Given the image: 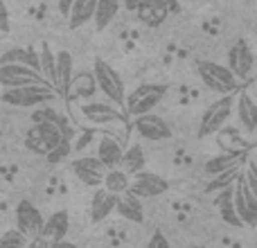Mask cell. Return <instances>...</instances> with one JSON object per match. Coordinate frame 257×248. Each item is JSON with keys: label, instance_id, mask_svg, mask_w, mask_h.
<instances>
[{"label": "cell", "instance_id": "obj_27", "mask_svg": "<svg viewBox=\"0 0 257 248\" xmlns=\"http://www.w3.org/2000/svg\"><path fill=\"white\" fill-rule=\"evenodd\" d=\"M145 165H147V156H145V149H142L140 145H131V147H126V149L122 151L120 167H122V172L128 174V176L142 172Z\"/></svg>", "mask_w": 257, "mask_h": 248}, {"label": "cell", "instance_id": "obj_8", "mask_svg": "<svg viewBox=\"0 0 257 248\" xmlns=\"http://www.w3.org/2000/svg\"><path fill=\"white\" fill-rule=\"evenodd\" d=\"M228 70L235 75L237 81H244L255 70V54L246 39H237L228 50Z\"/></svg>", "mask_w": 257, "mask_h": 248}, {"label": "cell", "instance_id": "obj_26", "mask_svg": "<svg viewBox=\"0 0 257 248\" xmlns=\"http://www.w3.org/2000/svg\"><path fill=\"white\" fill-rule=\"evenodd\" d=\"M39 52V72L45 81L50 84V88L54 90V63H57V52L52 50V45L48 41H41Z\"/></svg>", "mask_w": 257, "mask_h": 248}, {"label": "cell", "instance_id": "obj_13", "mask_svg": "<svg viewBox=\"0 0 257 248\" xmlns=\"http://www.w3.org/2000/svg\"><path fill=\"white\" fill-rule=\"evenodd\" d=\"M72 77H75V59H72V54L68 50H59L57 63H54V93L59 97L68 99Z\"/></svg>", "mask_w": 257, "mask_h": 248}, {"label": "cell", "instance_id": "obj_15", "mask_svg": "<svg viewBox=\"0 0 257 248\" xmlns=\"http://www.w3.org/2000/svg\"><path fill=\"white\" fill-rule=\"evenodd\" d=\"M81 115L90 124H126V115L106 102H88L81 106Z\"/></svg>", "mask_w": 257, "mask_h": 248}, {"label": "cell", "instance_id": "obj_20", "mask_svg": "<svg viewBox=\"0 0 257 248\" xmlns=\"http://www.w3.org/2000/svg\"><path fill=\"white\" fill-rule=\"evenodd\" d=\"M115 214H120L122 219L126 221H133V223H142L145 221V210H142V199L133 196L131 192H124V194L117 196L115 201Z\"/></svg>", "mask_w": 257, "mask_h": 248}, {"label": "cell", "instance_id": "obj_41", "mask_svg": "<svg viewBox=\"0 0 257 248\" xmlns=\"http://www.w3.org/2000/svg\"><path fill=\"white\" fill-rule=\"evenodd\" d=\"M185 248H203V246H196V244H194V246H185Z\"/></svg>", "mask_w": 257, "mask_h": 248}, {"label": "cell", "instance_id": "obj_28", "mask_svg": "<svg viewBox=\"0 0 257 248\" xmlns=\"http://www.w3.org/2000/svg\"><path fill=\"white\" fill-rule=\"evenodd\" d=\"M32 122H34V124H36V122H39V124H54V127L61 129L63 138H68V140L72 138V129L68 127L70 122H68L59 111H54V108H50V106H45V108H36V111L32 113Z\"/></svg>", "mask_w": 257, "mask_h": 248}, {"label": "cell", "instance_id": "obj_1", "mask_svg": "<svg viewBox=\"0 0 257 248\" xmlns=\"http://www.w3.org/2000/svg\"><path fill=\"white\" fill-rule=\"evenodd\" d=\"M235 97H237V90H235V93L221 95L219 99H214V102L203 111V117H201V124H199L196 136H199V138H208V136H214V133L221 131V129L228 124V120L232 117Z\"/></svg>", "mask_w": 257, "mask_h": 248}, {"label": "cell", "instance_id": "obj_25", "mask_svg": "<svg viewBox=\"0 0 257 248\" xmlns=\"http://www.w3.org/2000/svg\"><path fill=\"white\" fill-rule=\"evenodd\" d=\"M246 158L244 151H232V154H221V156H214V158H210L208 163L203 165V172L208 174V176H217V174L226 172V169L230 167H237V165H241V160Z\"/></svg>", "mask_w": 257, "mask_h": 248}, {"label": "cell", "instance_id": "obj_19", "mask_svg": "<svg viewBox=\"0 0 257 248\" xmlns=\"http://www.w3.org/2000/svg\"><path fill=\"white\" fill-rule=\"evenodd\" d=\"M68 228H70V217H68L66 210H59V212H52L48 219H43V228H41V237L54 241L66 239Z\"/></svg>", "mask_w": 257, "mask_h": 248}, {"label": "cell", "instance_id": "obj_40", "mask_svg": "<svg viewBox=\"0 0 257 248\" xmlns=\"http://www.w3.org/2000/svg\"><path fill=\"white\" fill-rule=\"evenodd\" d=\"M138 3H140V0H124V5H126V9H133V12H136V7H138Z\"/></svg>", "mask_w": 257, "mask_h": 248}, {"label": "cell", "instance_id": "obj_42", "mask_svg": "<svg viewBox=\"0 0 257 248\" xmlns=\"http://www.w3.org/2000/svg\"><path fill=\"white\" fill-rule=\"evenodd\" d=\"M0 138H3V131H0Z\"/></svg>", "mask_w": 257, "mask_h": 248}, {"label": "cell", "instance_id": "obj_6", "mask_svg": "<svg viewBox=\"0 0 257 248\" xmlns=\"http://www.w3.org/2000/svg\"><path fill=\"white\" fill-rule=\"evenodd\" d=\"M232 205H235V214L239 217V221L244 226L248 228L257 226V194L248 190L241 174L232 183Z\"/></svg>", "mask_w": 257, "mask_h": 248}, {"label": "cell", "instance_id": "obj_36", "mask_svg": "<svg viewBox=\"0 0 257 248\" xmlns=\"http://www.w3.org/2000/svg\"><path fill=\"white\" fill-rule=\"evenodd\" d=\"M0 32H5V34L9 32V9L5 0H0Z\"/></svg>", "mask_w": 257, "mask_h": 248}, {"label": "cell", "instance_id": "obj_33", "mask_svg": "<svg viewBox=\"0 0 257 248\" xmlns=\"http://www.w3.org/2000/svg\"><path fill=\"white\" fill-rule=\"evenodd\" d=\"M70 154H72L70 140H61L57 147H52V149L45 154V160H48L50 165H57V163H61V160H66Z\"/></svg>", "mask_w": 257, "mask_h": 248}, {"label": "cell", "instance_id": "obj_14", "mask_svg": "<svg viewBox=\"0 0 257 248\" xmlns=\"http://www.w3.org/2000/svg\"><path fill=\"white\" fill-rule=\"evenodd\" d=\"M72 172L79 178L84 185L88 187H102L104 174H106V167L99 163L95 156H81V158L72 160Z\"/></svg>", "mask_w": 257, "mask_h": 248}, {"label": "cell", "instance_id": "obj_18", "mask_svg": "<svg viewBox=\"0 0 257 248\" xmlns=\"http://www.w3.org/2000/svg\"><path fill=\"white\" fill-rule=\"evenodd\" d=\"M115 201L117 196L106 192L104 187H95L93 201H90V221L93 223H102L104 219H108L115 210Z\"/></svg>", "mask_w": 257, "mask_h": 248}, {"label": "cell", "instance_id": "obj_11", "mask_svg": "<svg viewBox=\"0 0 257 248\" xmlns=\"http://www.w3.org/2000/svg\"><path fill=\"white\" fill-rule=\"evenodd\" d=\"M16 230L23 232V235L30 239V237H36L41 235V228H43V214H41V210L36 208L32 201L23 199L16 203Z\"/></svg>", "mask_w": 257, "mask_h": 248}, {"label": "cell", "instance_id": "obj_31", "mask_svg": "<svg viewBox=\"0 0 257 248\" xmlns=\"http://www.w3.org/2000/svg\"><path fill=\"white\" fill-rule=\"evenodd\" d=\"M241 174V167L237 165V167H230V169H226V172H221V174H217V176L212 178V181L208 183V187H205V192H219V190H223V187H228V185H232L235 183V178Z\"/></svg>", "mask_w": 257, "mask_h": 248}, {"label": "cell", "instance_id": "obj_30", "mask_svg": "<svg viewBox=\"0 0 257 248\" xmlns=\"http://www.w3.org/2000/svg\"><path fill=\"white\" fill-rule=\"evenodd\" d=\"M128 183H131L128 174L122 172L120 167H115V169H106V174H104V181H102V187L106 192H111V194L120 196V194H124V192L128 190Z\"/></svg>", "mask_w": 257, "mask_h": 248}, {"label": "cell", "instance_id": "obj_23", "mask_svg": "<svg viewBox=\"0 0 257 248\" xmlns=\"http://www.w3.org/2000/svg\"><path fill=\"white\" fill-rule=\"evenodd\" d=\"M214 205H217V210H219V214H221V219L228 223V226H232V228H241L244 223L239 221V217L235 214V205H232V185H228V187H223V190H219V192H214Z\"/></svg>", "mask_w": 257, "mask_h": 248}, {"label": "cell", "instance_id": "obj_10", "mask_svg": "<svg viewBox=\"0 0 257 248\" xmlns=\"http://www.w3.org/2000/svg\"><path fill=\"white\" fill-rule=\"evenodd\" d=\"M167 190H169V183L163 176L142 169V172L133 174V181L128 183L126 192H131L138 199H156V196H163Z\"/></svg>", "mask_w": 257, "mask_h": 248}, {"label": "cell", "instance_id": "obj_4", "mask_svg": "<svg viewBox=\"0 0 257 248\" xmlns=\"http://www.w3.org/2000/svg\"><path fill=\"white\" fill-rule=\"evenodd\" d=\"M93 77L95 86L113 102V106H122L124 104V81H122L120 72L113 70V66L104 59H95L93 63Z\"/></svg>", "mask_w": 257, "mask_h": 248}, {"label": "cell", "instance_id": "obj_39", "mask_svg": "<svg viewBox=\"0 0 257 248\" xmlns=\"http://www.w3.org/2000/svg\"><path fill=\"white\" fill-rule=\"evenodd\" d=\"M52 248H79L77 244H72V241H66V239H61V241H54Z\"/></svg>", "mask_w": 257, "mask_h": 248}, {"label": "cell", "instance_id": "obj_17", "mask_svg": "<svg viewBox=\"0 0 257 248\" xmlns=\"http://www.w3.org/2000/svg\"><path fill=\"white\" fill-rule=\"evenodd\" d=\"M136 14L140 18V23H145L149 27H158L167 18L169 3L167 0H140L136 7Z\"/></svg>", "mask_w": 257, "mask_h": 248}, {"label": "cell", "instance_id": "obj_21", "mask_svg": "<svg viewBox=\"0 0 257 248\" xmlns=\"http://www.w3.org/2000/svg\"><path fill=\"white\" fill-rule=\"evenodd\" d=\"M122 151L124 149H122V145L115 140V138L104 136L97 145V156H95V158H97L106 169H115V167H120Z\"/></svg>", "mask_w": 257, "mask_h": 248}, {"label": "cell", "instance_id": "obj_29", "mask_svg": "<svg viewBox=\"0 0 257 248\" xmlns=\"http://www.w3.org/2000/svg\"><path fill=\"white\" fill-rule=\"evenodd\" d=\"M120 3L122 0H97L93 21H95V27H97L99 32L106 30V27L113 23V18H115L117 12H120Z\"/></svg>", "mask_w": 257, "mask_h": 248}, {"label": "cell", "instance_id": "obj_34", "mask_svg": "<svg viewBox=\"0 0 257 248\" xmlns=\"http://www.w3.org/2000/svg\"><path fill=\"white\" fill-rule=\"evenodd\" d=\"M25 246H27V237L23 232H18L16 228L0 235V248H25Z\"/></svg>", "mask_w": 257, "mask_h": 248}, {"label": "cell", "instance_id": "obj_2", "mask_svg": "<svg viewBox=\"0 0 257 248\" xmlns=\"http://www.w3.org/2000/svg\"><path fill=\"white\" fill-rule=\"evenodd\" d=\"M196 72H199L201 81H203L210 90H214V93H219V95L235 93L237 84H239V81L235 79V75H232L226 66H221V63H217V61H208V59H199V61H196Z\"/></svg>", "mask_w": 257, "mask_h": 248}, {"label": "cell", "instance_id": "obj_32", "mask_svg": "<svg viewBox=\"0 0 257 248\" xmlns=\"http://www.w3.org/2000/svg\"><path fill=\"white\" fill-rule=\"evenodd\" d=\"M75 88V93L79 97H90L95 93V77L93 72H84V75H77L72 77V84H70V90ZM70 97V95H68Z\"/></svg>", "mask_w": 257, "mask_h": 248}, {"label": "cell", "instance_id": "obj_35", "mask_svg": "<svg viewBox=\"0 0 257 248\" xmlns=\"http://www.w3.org/2000/svg\"><path fill=\"white\" fill-rule=\"evenodd\" d=\"M147 248H172L167 241V237L163 235V232H154L149 239V244H147Z\"/></svg>", "mask_w": 257, "mask_h": 248}, {"label": "cell", "instance_id": "obj_9", "mask_svg": "<svg viewBox=\"0 0 257 248\" xmlns=\"http://www.w3.org/2000/svg\"><path fill=\"white\" fill-rule=\"evenodd\" d=\"M0 86L5 88H21V86H50L36 70L18 63L0 66Z\"/></svg>", "mask_w": 257, "mask_h": 248}, {"label": "cell", "instance_id": "obj_37", "mask_svg": "<svg viewBox=\"0 0 257 248\" xmlns=\"http://www.w3.org/2000/svg\"><path fill=\"white\" fill-rule=\"evenodd\" d=\"M25 248H52V241L41 237V235H36V237H30V239H27Z\"/></svg>", "mask_w": 257, "mask_h": 248}, {"label": "cell", "instance_id": "obj_22", "mask_svg": "<svg viewBox=\"0 0 257 248\" xmlns=\"http://www.w3.org/2000/svg\"><path fill=\"white\" fill-rule=\"evenodd\" d=\"M5 63H18V66H27L39 72V52L34 48H9L0 54V66Z\"/></svg>", "mask_w": 257, "mask_h": 248}, {"label": "cell", "instance_id": "obj_3", "mask_svg": "<svg viewBox=\"0 0 257 248\" xmlns=\"http://www.w3.org/2000/svg\"><path fill=\"white\" fill-rule=\"evenodd\" d=\"M167 95V86L163 84H142L136 90H131V95H124L126 113L133 117L151 113Z\"/></svg>", "mask_w": 257, "mask_h": 248}, {"label": "cell", "instance_id": "obj_16", "mask_svg": "<svg viewBox=\"0 0 257 248\" xmlns=\"http://www.w3.org/2000/svg\"><path fill=\"white\" fill-rule=\"evenodd\" d=\"M232 113L237 117V124L244 129L246 133H255L257 129V106L246 90H239L235 97V106H232Z\"/></svg>", "mask_w": 257, "mask_h": 248}, {"label": "cell", "instance_id": "obj_38", "mask_svg": "<svg viewBox=\"0 0 257 248\" xmlns=\"http://www.w3.org/2000/svg\"><path fill=\"white\" fill-rule=\"evenodd\" d=\"M72 3H75V0H57V5H59V14H61V16H68V12H70Z\"/></svg>", "mask_w": 257, "mask_h": 248}, {"label": "cell", "instance_id": "obj_5", "mask_svg": "<svg viewBox=\"0 0 257 248\" xmlns=\"http://www.w3.org/2000/svg\"><path fill=\"white\" fill-rule=\"evenodd\" d=\"M57 97L50 86H21V88H7L3 93V102L16 108H30L39 106V104L52 102Z\"/></svg>", "mask_w": 257, "mask_h": 248}, {"label": "cell", "instance_id": "obj_7", "mask_svg": "<svg viewBox=\"0 0 257 248\" xmlns=\"http://www.w3.org/2000/svg\"><path fill=\"white\" fill-rule=\"evenodd\" d=\"M61 140H68L63 138L61 129L54 127V124H32V129L27 131L25 136V147L32 151V154H39L45 156L52 147H57Z\"/></svg>", "mask_w": 257, "mask_h": 248}, {"label": "cell", "instance_id": "obj_12", "mask_svg": "<svg viewBox=\"0 0 257 248\" xmlns=\"http://www.w3.org/2000/svg\"><path fill=\"white\" fill-rule=\"evenodd\" d=\"M136 133L142 138V140H149V142H163V140H169L172 138V129L169 124L163 120L160 115L156 113H145V115H138L136 122Z\"/></svg>", "mask_w": 257, "mask_h": 248}, {"label": "cell", "instance_id": "obj_24", "mask_svg": "<svg viewBox=\"0 0 257 248\" xmlns=\"http://www.w3.org/2000/svg\"><path fill=\"white\" fill-rule=\"evenodd\" d=\"M95 5L97 0H75L68 12V27L70 30H77V27H84L86 23L93 21V14H95Z\"/></svg>", "mask_w": 257, "mask_h": 248}]
</instances>
